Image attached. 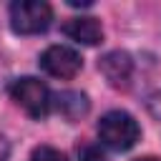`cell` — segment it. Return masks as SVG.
<instances>
[{"instance_id": "obj_9", "label": "cell", "mask_w": 161, "mask_h": 161, "mask_svg": "<svg viewBox=\"0 0 161 161\" xmlns=\"http://www.w3.org/2000/svg\"><path fill=\"white\" fill-rule=\"evenodd\" d=\"M78 156H80V161H106L101 146H93V143H83L78 148Z\"/></svg>"}, {"instance_id": "obj_5", "label": "cell", "mask_w": 161, "mask_h": 161, "mask_svg": "<svg viewBox=\"0 0 161 161\" xmlns=\"http://www.w3.org/2000/svg\"><path fill=\"white\" fill-rule=\"evenodd\" d=\"M98 70L103 73V78L113 86L126 91L131 86V75H133V60L126 50H111L98 60Z\"/></svg>"}, {"instance_id": "obj_2", "label": "cell", "mask_w": 161, "mask_h": 161, "mask_svg": "<svg viewBox=\"0 0 161 161\" xmlns=\"http://www.w3.org/2000/svg\"><path fill=\"white\" fill-rule=\"evenodd\" d=\"M53 8L43 0H18L10 5V28L20 35H35L48 30Z\"/></svg>"}, {"instance_id": "obj_8", "label": "cell", "mask_w": 161, "mask_h": 161, "mask_svg": "<svg viewBox=\"0 0 161 161\" xmlns=\"http://www.w3.org/2000/svg\"><path fill=\"white\" fill-rule=\"evenodd\" d=\"M30 161H65V156L53 146H38V148H33Z\"/></svg>"}, {"instance_id": "obj_13", "label": "cell", "mask_w": 161, "mask_h": 161, "mask_svg": "<svg viewBox=\"0 0 161 161\" xmlns=\"http://www.w3.org/2000/svg\"><path fill=\"white\" fill-rule=\"evenodd\" d=\"M136 161H161V158H156V156H143V158H136Z\"/></svg>"}, {"instance_id": "obj_12", "label": "cell", "mask_w": 161, "mask_h": 161, "mask_svg": "<svg viewBox=\"0 0 161 161\" xmlns=\"http://www.w3.org/2000/svg\"><path fill=\"white\" fill-rule=\"evenodd\" d=\"M68 5H73V8H88L91 0H68Z\"/></svg>"}, {"instance_id": "obj_3", "label": "cell", "mask_w": 161, "mask_h": 161, "mask_svg": "<svg viewBox=\"0 0 161 161\" xmlns=\"http://www.w3.org/2000/svg\"><path fill=\"white\" fill-rule=\"evenodd\" d=\"M13 101L30 116V118H43L48 116L50 106H53V96L48 91V86L38 78H18L10 88Z\"/></svg>"}, {"instance_id": "obj_7", "label": "cell", "mask_w": 161, "mask_h": 161, "mask_svg": "<svg viewBox=\"0 0 161 161\" xmlns=\"http://www.w3.org/2000/svg\"><path fill=\"white\" fill-rule=\"evenodd\" d=\"M55 108L65 121L73 123V121H80L88 113L91 103H88V96L80 93V91H63V93L55 96Z\"/></svg>"}, {"instance_id": "obj_6", "label": "cell", "mask_w": 161, "mask_h": 161, "mask_svg": "<svg viewBox=\"0 0 161 161\" xmlns=\"http://www.w3.org/2000/svg\"><path fill=\"white\" fill-rule=\"evenodd\" d=\"M63 33L75 40V43H83V45H98L103 40V28L96 18L91 15H80V18H70L63 23Z\"/></svg>"}, {"instance_id": "obj_11", "label": "cell", "mask_w": 161, "mask_h": 161, "mask_svg": "<svg viewBox=\"0 0 161 161\" xmlns=\"http://www.w3.org/2000/svg\"><path fill=\"white\" fill-rule=\"evenodd\" d=\"M8 156H10V143H8V138L0 133V161H8Z\"/></svg>"}, {"instance_id": "obj_10", "label": "cell", "mask_w": 161, "mask_h": 161, "mask_svg": "<svg viewBox=\"0 0 161 161\" xmlns=\"http://www.w3.org/2000/svg\"><path fill=\"white\" fill-rule=\"evenodd\" d=\"M148 108H151V113H153L156 118H161V93H156V96L148 101Z\"/></svg>"}, {"instance_id": "obj_4", "label": "cell", "mask_w": 161, "mask_h": 161, "mask_svg": "<svg viewBox=\"0 0 161 161\" xmlns=\"http://www.w3.org/2000/svg\"><path fill=\"white\" fill-rule=\"evenodd\" d=\"M80 65H83L80 55H78L73 48H68V45H50V48H45L43 55H40V68H43L48 75L60 78V80L73 78V75L80 70Z\"/></svg>"}, {"instance_id": "obj_1", "label": "cell", "mask_w": 161, "mask_h": 161, "mask_svg": "<svg viewBox=\"0 0 161 161\" xmlns=\"http://www.w3.org/2000/svg\"><path fill=\"white\" fill-rule=\"evenodd\" d=\"M138 136H141V128L136 118L126 111H108L98 121V138L103 146L113 151H128L131 146H136Z\"/></svg>"}]
</instances>
